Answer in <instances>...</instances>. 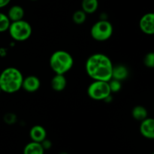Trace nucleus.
<instances>
[{
    "instance_id": "nucleus-1",
    "label": "nucleus",
    "mask_w": 154,
    "mask_h": 154,
    "mask_svg": "<svg viewBox=\"0 0 154 154\" xmlns=\"http://www.w3.org/2000/svg\"><path fill=\"white\" fill-rule=\"evenodd\" d=\"M113 63L105 54L97 53L88 57L85 69L93 81H109L112 78Z\"/></svg>"
},
{
    "instance_id": "nucleus-2",
    "label": "nucleus",
    "mask_w": 154,
    "mask_h": 154,
    "mask_svg": "<svg viewBox=\"0 0 154 154\" xmlns=\"http://www.w3.org/2000/svg\"><path fill=\"white\" fill-rule=\"evenodd\" d=\"M23 80V76L19 69L6 68L0 74V88L6 93H14L22 89Z\"/></svg>"
},
{
    "instance_id": "nucleus-3",
    "label": "nucleus",
    "mask_w": 154,
    "mask_h": 154,
    "mask_svg": "<svg viewBox=\"0 0 154 154\" xmlns=\"http://www.w3.org/2000/svg\"><path fill=\"white\" fill-rule=\"evenodd\" d=\"M49 63L54 73L65 75L72 69L74 65V60L70 53L60 50L53 53Z\"/></svg>"
},
{
    "instance_id": "nucleus-4",
    "label": "nucleus",
    "mask_w": 154,
    "mask_h": 154,
    "mask_svg": "<svg viewBox=\"0 0 154 154\" xmlns=\"http://www.w3.org/2000/svg\"><path fill=\"white\" fill-rule=\"evenodd\" d=\"M11 37L17 42H24L29 38L32 32V29L29 23L23 19L14 22H11L8 29Z\"/></svg>"
},
{
    "instance_id": "nucleus-5",
    "label": "nucleus",
    "mask_w": 154,
    "mask_h": 154,
    "mask_svg": "<svg viewBox=\"0 0 154 154\" xmlns=\"http://www.w3.org/2000/svg\"><path fill=\"white\" fill-rule=\"evenodd\" d=\"M114 28L108 20H101L95 23L90 29V35L97 42H105L112 36Z\"/></svg>"
},
{
    "instance_id": "nucleus-6",
    "label": "nucleus",
    "mask_w": 154,
    "mask_h": 154,
    "mask_svg": "<svg viewBox=\"0 0 154 154\" xmlns=\"http://www.w3.org/2000/svg\"><path fill=\"white\" fill-rule=\"evenodd\" d=\"M111 94L108 81H93L87 88V95L93 100L105 101Z\"/></svg>"
},
{
    "instance_id": "nucleus-7",
    "label": "nucleus",
    "mask_w": 154,
    "mask_h": 154,
    "mask_svg": "<svg viewBox=\"0 0 154 154\" xmlns=\"http://www.w3.org/2000/svg\"><path fill=\"white\" fill-rule=\"evenodd\" d=\"M139 28L144 34L152 35L154 33V14L147 13L141 17L139 21Z\"/></svg>"
},
{
    "instance_id": "nucleus-8",
    "label": "nucleus",
    "mask_w": 154,
    "mask_h": 154,
    "mask_svg": "<svg viewBox=\"0 0 154 154\" xmlns=\"http://www.w3.org/2000/svg\"><path fill=\"white\" fill-rule=\"evenodd\" d=\"M41 87V81L37 76L29 75L23 78L22 88L28 93H35L39 90Z\"/></svg>"
},
{
    "instance_id": "nucleus-9",
    "label": "nucleus",
    "mask_w": 154,
    "mask_h": 154,
    "mask_svg": "<svg viewBox=\"0 0 154 154\" xmlns=\"http://www.w3.org/2000/svg\"><path fill=\"white\" fill-rule=\"evenodd\" d=\"M140 125V132L141 135L148 139L154 138V120L153 118L147 117L141 121Z\"/></svg>"
},
{
    "instance_id": "nucleus-10",
    "label": "nucleus",
    "mask_w": 154,
    "mask_h": 154,
    "mask_svg": "<svg viewBox=\"0 0 154 154\" xmlns=\"http://www.w3.org/2000/svg\"><path fill=\"white\" fill-rule=\"evenodd\" d=\"M29 135L32 141L41 143L47 137L46 129L41 125L32 126L29 131Z\"/></svg>"
},
{
    "instance_id": "nucleus-11",
    "label": "nucleus",
    "mask_w": 154,
    "mask_h": 154,
    "mask_svg": "<svg viewBox=\"0 0 154 154\" xmlns=\"http://www.w3.org/2000/svg\"><path fill=\"white\" fill-rule=\"evenodd\" d=\"M51 87L56 92H61L66 89L67 80L64 75L56 74L51 80Z\"/></svg>"
},
{
    "instance_id": "nucleus-12",
    "label": "nucleus",
    "mask_w": 154,
    "mask_h": 154,
    "mask_svg": "<svg viewBox=\"0 0 154 154\" xmlns=\"http://www.w3.org/2000/svg\"><path fill=\"white\" fill-rule=\"evenodd\" d=\"M24 14H25V12H24V9L23 8V7L15 5L9 8L7 16L11 22H14V21H18L23 19Z\"/></svg>"
},
{
    "instance_id": "nucleus-13",
    "label": "nucleus",
    "mask_w": 154,
    "mask_h": 154,
    "mask_svg": "<svg viewBox=\"0 0 154 154\" xmlns=\"http://www.w3.org/2000/svg\"><path fill=\"white\" fill-rule=\"evenodd\" d=\"M129 75V71L127 68L123 65H118V66H113L112 70V78L117 81H123L126 79Z\"/></svg>"
},
{
    "instance_id": "nucleus-14",
    "label": "nucleus",
    "mask_w": 154,
    "mask_h": 154,
    "mask_svg": "<svg viewBox=\"0 0 154 154\" xmlns=\"http://www.w3.org/2000/svg\"><path fill=\"white\" fill-rule=\"evenodd\" d=\"M99 7V1L98 0H82L81 2V8L86 14H91L97 11Z\"/></svg>"
},
{
    "instance_id": "nucleus-15",
    "label": "nucleus",
    "mask_w": 154,
    "mask_h": 154,
    "mask_svg": "<svg viewBox=\"0 0 154 154\" xmlns=\"http://www.w3.org/2000/svg\"><path fill=\"white\" fill-rule=\"evenodd\" d=\"M44 148L41 143L32 141L26 145L23 150V154H44Z\"/></svg>"
},
{
    "instance_id": "nucleus-16",
    "label": "nucleus",
    "mask_w": 154,
    "mask_h": 154,
    "mask_svg": "<svg viewBox=\"0 0 154 154\" xmlns=\"http://www.w3.org/2000/svg\"><path fill=\"white\" fill-rule=\"evenodd\" d=\"M132 115L135 120L142 121L147 117V111L144 106L137 105L132 109Z\"/></svg>"
},
{
    "instance_id": "nucleus-17",
    "label": "nucleus",
    "mask_w": 154,
    "mask_h": 154,
    "mask_svg": "<svg viewBox=\"0 0 154 154\" xmlns=\"http://www.w3.org/2000/svg\"><path fill=\"white\" fill-rule=\"evenodd\" d=\"M73 22L77 25H81L87 20V14L82 10H78L72 15Z\"/></svg>"
},
{
    "instance_id": "nucleus-18",
    "label": "nucleus",
    "mask_w": 154,
    "mask_h": 154,
    "mask_svg": "<svg viewBox=\"0 0 154 154\" xmlns=\"http://www.w3.org/2000/svg\"><path fill=\"white\" fill-rule=\"evenodd\" d=\"M10 24L11 21L7 14L0 12V32L8 31Z\"/></svg>"
},
{
    "instance_id": "nucleus-19",
    "label": "nucleus",
    "mask_w": 154,
    "mask_h": 154,
    "mask_svg": "<svg viewBox=\"0 0 154 154\" xmlns=\"http://www.w3.org/2000/svg\"><path fill=\"white\" fill-rule=\"evenodd\" d=\"M108 84H109V87L111 93H117V92L121 90V81H117V80L115 79H111L108 81Z\"/></svg>"
},
{
    "instance_id": "nucleus-20",
    "label": "nucleus",
    "mask_w": 154,
    "mask_h": 154,
    "mask_svg": "<svg viewBox=\"0 0 154 154\" xmlns=\"http://www.w3.org/2000/svg\"><path fill=\"white\" fill-rule=\"evenodd\" d=\"M144 63L147 68L152 69L154 67V54L153 52L146 54L144 58Z\"/></svg>"
},
{
    "instance_id": "nucleus-21",
    "label": "nucleus",
    "mask_w": 154,
    "mask_h": 154,
    "mask_svg": "<svg viewBox=\"0 0 154 154\" xmlns=\"http://www.w3.org/2000/svg\"><path fill=\"white\" fill-rule=\"evenodd\" d=\"M4 121L7 124H14L17 121V116L13 113H8L4 116Z\"/></svg>"
},
{
    "instance_id": "nucleus-22",
    "label": "nucleus",
    "mask_w": 154,
    "mask_h": 154,
    "mask_svg": "<svg viewBox=\"0 0 154 154\" xmlns=\"http://www.w3.org/2000/svg\"><path fill=\"white\" fill-rule=\"evenodd\" d=\"M41 144H42L44 150H48V149H50L51 147H52V142H51L50 140L47 139V138H45V140H43V141L41 142Z\"/></svg>"
},
{
    "instance_id": "nucleus-23",
    "label": "nucleus",
    "mask_w": 154,
    "mask_h": 154,
    "mask_svg": "<svg viewBox=\"0 0 154 154\" xmlns=\"http://www.w3.org/2000/svg\"><path fill=\"white\" fill-rule=\"evenodd\" d=\"M11 0H0V8L5 7L10 3Z\"/></svg>"
},
{
    "instance_id": "nucleus-24",
    "label": "nucleus",
    "mask_w": 154,
    "mask_h": 154,
    "mask_svg": "<svg viewBox=\"0 0 154 154\" xmlns=\"http://www.w3.org/2000/svg\"><path fill=\"white\" fill-rule=\"evenodd\" d=\"M60 154H69V153H66V152H62V153H60Z\"/></svg>"
},
{
    "instance_id": "nucleus-25",
    "label": "nucleus",
    "mask_w": 154,
    "mask_h": 154,
    "mask_svg": "<svg viewBox=\"0 0 154 154\" xmlns=\"http://www.w3.org/2000/svg\"><path fill=\"white\" fill-rule=\"evenodd\" d=\"M1 92H2V90H1V88H0V93H1Z\"/></svg>"
},
{
    "instance_id": "nucleus-26",
    "label": "nucleus",
    "mask_w": 154,
    "mask_h": 154,
    "mask_svg": "<svg viewBox=\"0 0 154 154\" xmlns=\"http://www.w3.org/2000/svg\"><path fill=\"white\" fill-rule=\"evenodd\" d=\"M31 1H37V0H31Z\"/></svg>"
}]
</instances>
